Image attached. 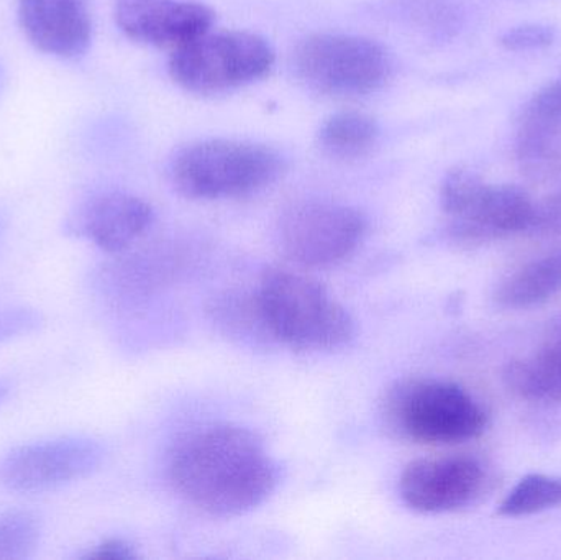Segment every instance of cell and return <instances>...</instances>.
Listing matches in <instances>:
<instances>
[{
  "label": "cell",
  "mask_w": 561,
  "mask_h": 560,
  "mask_svg": "<svg viewBox=\"0 0 561 560\" xmlns=\"http://www.w3.org/2000/svg\"><path fill=\"white\" fill-rule=\"evenodd\" d=\"M3 233V217L2 214H0V237H2Z\"/></svg>",
  "instance_id": "83f0119b"
},
{
  "label": "cell",
  "mask_w": 561,
  "mask_h": 560,
  "mask_svg": "<svg viewBox=\"0 0 561 560\" xmlns=\"http://www.w3.org/2000/svg\"><path fill=\"white\" fill-rule=\"evenodd\" d=\"M389 431L409 443L455 446L486 431L488 413L463 387L438 378H409L385 401Z\"/></svg>",
  "instance_id": "277c9868"
},
{
  "label": "cell",
  "mask_w": 561,
  "mask_h": 560,
  "mask_svg": "<svg viewBox=\"0 0 561 560\" xmlns=\"http://www.w3.org/2000/svg\"><path fill=\"white\" fill-rule=\"evenodd\" d=\"M168 477L187 505L216 518H236L270 499L279 473L265 444L252 431L209 424L174 444Z\"/></svg>",
  "instance_id": "6da1fadb"
},
{
  "label": "cell",
  "mask_w": 561,
  "mask_h": 560,
  "mask_svg": "<svg viewBox=\"0 0 561 560\" xmlns=\"http://www.w3.org/2000/svg\"><path fill=\"white\" fill-rule=\"evenodd\" d=\"M266 332L273 342L319 354L345 347L355 324L322 283L299 270L273 266L263 272L255 292Z\"/></svg>",
  "instance_id": "7a4b0ae2"
},
{
  "label": "cell",
  "mask_w": 561,
  "mask_h": 560,
  "mask_svg": "<svg viewBox=\"0 0 561 560\" xmlns=\"http://www.w3.org/2000/svg\"><path fill=\"white\" fill-rule=\"evenodd\" d=\"M507 387L523 400L553 403L561 400V338L529 357L511 362L504 372Z\"/></svg>",
  "instance_id": "9a60e30c"
},
{
  "label": "cell",
  "mask_w": 561,
  "mask_h": 560,
  "mask_svg": "<svg viewBox=\"0 0 561 560\" xmlns=\"http://www.w3.org/2000/svg\"><path fill=\"white\" fill-rule=\"evenodd\" d=\"M45 318L38 309L10 308L0 311V344L32 334L42 328Z\"/></svg>",
  "instance_id": "603a6c76"
},
{
  "label": "cell",
  "mask_w": 561,
  "mask_h": 560,
  "mask_svg": "<svg viewBox=\"0 0 561 560\" xmlns=\"http://www.w3.org/2000/svg\"><path fill=\"white\" fill-rule=\"evenodd\" d=\"M153 220L154 210L147 201L124 191H107L89 197L69 213L65 232L115 255L134 249Z\"/></svg>",
  "instance_id": "7c38bea8"
},
{
  "label": "cell",
  "mask_w": 561,
  "mask_h": 560,
  "mask_svg": "<svg viewBox=\"0 0 561 560\" xmlns=\"http://www.w3.org/2000/svg\"><path fill=\"white\" fill-rule=\"evenodd\" d=\"M275 49L263 36L240 30L209 32L171 53L168 71L194 94H220L270 75Z\"/></svg>",
  "instance_id": "8992f818"
},
{
  "label": "cell",
  "mask_w": 561,
  "mask_h": 560,
  "mask_svg": "<svg viewBox=\"0 0 561 560\" xmlns=\"http://www.w3.org/2000/svg\"><path fill=\"white\" fill-rule=\"evenodd\" d=\"M488 485L484 464L470 454L422 457L399 480L402 502L417 513L440 515L477 502Z\"/></svg>",
  "instance_id": "30bf717a"
},
{
  "label": "cell",
  "mask_w": 561,
  "mask_h": 560,
  "mask_svg": "<svg viewBox=\"0 0 561 560\" xmlns=\"http://www.w3.org/2000/svg\"><path fill=\"white\" fill-rule=\"evenodd\" d=\"M561 506V477L533 473L524 477L503 500L500 515L507 518L537 515Z\"/></svg>",
  "instance_id": "d6986e66"
},
{
  "label": "cell",
  "mask_w": 561,
  "mask_h": 560,
  "mask_svg": "<svg viewBox=\"0 0 561 560\" xmlns=\"http://www.w3.org/2000/svg\"><path fill=\"white\" fill-rule=\"evenodd\" d=\"M556 331H559L561 332V316L559 319H557L556 321Z\"/></svg>",
  "instance_id": "4316f807"
},
{
  "label": "cell",
  "mask_w": 561,
  "mask_h": 560,
  "mask_svg": "<svg viewBox=\"0 0 561 560\" xmlns=\"http://www.w3.org/2000/svg\"><path fill=\"white\" fill-rule=\"evenodd\" d=\"M297 76L320 94L358 98L378 91L391 78L392 61L375 39L345 33H316L294 52Z\"/></svg>",
  "instance_id": "52a82bcc"
},
{
  "label": "cell",
  "mask_w": 561,
  "mask_h": 560,
  "mask_svg": "<svg viewBox=\"0 0 561 560\" xmlns=\"http://www.w3.org/2000/svg\"><path fill=\"white\" fill-rule=\"evenodd\" d=\"M114 19L131 42L174 52L213 30L216 13L196 0H115Z\"/></svg>",
  "instance_id": "8fae6325"
},
{
  "label": "cell",
  "mask_w": 561,
  "mask_h": 560,
  "mask_svg": "<svg viewBox=\"0 0 561 560\" xmlns=\"http://www.w3.org/2000/svg\"><path fill=\"white\" fill-rule=\"evenodd\" d=\"M556 42V30L542 23H524L513 26L501 36L500 43L510 52H533L542 49Z\"/></svg>",
  "instance_id": "44dd1931"
},
{
  "label": "cell",
  "mask_w": 561,
  "mask_h": 560,
  "mask_svg": "<svg viewBox=\"0 0 561 560\" xmlns=\"http://www.w3.org/2000/svg\"><path fill=\"white\" fill-rule=\"evenodd\" d=\"M104 459L98 441L62 436L23 444L0 459V485L10 492L43 493L91 476Z\"/></svg>",
  "instance_id": "9c48e42d"
},
{
  "label": "cell",
  "mask_w": 561,
  "mask_h": 560,
  "mask_svg": "<svg viewBox=\"0 0 561 560\" xmlns=\"http://www.w3.org/2000/svg\"><path fill=\"white\" fill-rule=\"evenodd\" d=\"M519 124L516 157L524 176L537 183L561 176V121Z\"/></svg>",
  "instance_id": "2e32d148"
},
{
  "label": "cell",
  "mask_w": 561,
  "mask_h": 560,
  "mask_svg": "<svg viewBox=\"0 0 561 560\" xmlns=\"http://www.w3.org/2000/svg\"><path fill=\"white\" fill-rule=\"evenodd\" d=\"M16 19L36 52L66 61L84 56L94 35L85 0H16Z\"/></svg>",
  "instance_id": "4fadbf2b"
},
{
  "label": "cell",
  "mask_w": 561,
  "mask_h": 560,
  "mask_svg": "<svg viewBox=\"0 0 561 560\" xmlns=\"http://www.w3.org/2000/svg\"><path fill=\"white\" fill-rule=\"evenodd\" d=\"M209 312L214 322L233 338L273 342L266 332L255 293H224L214 299Z\"/></svg>",
  "instance_id": "ac0fdd59"
},
{
  "label": "cell",
  "mask_w": 561,
  "mask_h": 560,
  "mask_svg": "<svg viewBox=\"0 0 561 560\" xmlns=\"http://www.w3.org/2000/svg\"><path fill=\"white\" fill-rule=\"evenodd\" d=\"M10 391H12V385L5 378H0V404L9 398Z\"/></svg>",
  "instance_id": "484cf974"
},
{
  "label": "cell",
  "mask_w": 561,
  "mask_h": 560,
  "mask_svg": "<svg viewBox=\"0 0 561 560\" xmlns=\"http://www.w3.org/2000/svg\"><path fill=\"white\" fill-rule=\"evenodd\" d=\"M542 233H561V187L537 204L534 229Z\"/></svg>",
  "instance_id": "cb8c5ba5"
},
{
  "label": "cell",
  "mask_w": 561,
  "mask_h": 560,
  "mask_svg": "<svg viewBox=\"0 0 561 560\" xmlns=\"http://www.w3.org/2000/svg\"><path fill=\"white\" fill-rule=\"evenodd\" d=\"M561 292V249L536 256L511 273L494 299L504 309H530Z\"/></svg>",
  "instance_id": "5bb4252c"
},
{
  "label": "cell",
  "mask_w": 561,
  "mask_h": 560,
  "mask_svg": "<svg viewBox=\"0 0 561 560\" xmlns=\"http://www.w3.org/2000/svg\"><path fill=\"white\" fill-rule=\"evenodd\" d=\"M368 220L355 207L333 201L293 204L280 216L284 255L302 268H330L345 262L365 239Z\"/></svg>",
  "instance_id": "ba28073f"
},
{
  "label": "cell",
  "mask_w": 561,
  "mask_h": 560,
  "mask_svg": "<svg viewBox=\"0 0 561 560\" xmlns=\"http://www.w3.org/2000/svg\"><path fill=\"white\" fill-rule=\"evenodd\" d=\"M42 539V522L26 510L0 512V560L32 558Z\"/></svg>",
  "instance_id": "ffe728a7"
},
{
  "label": "cell",
  "mask_w": 561,
  "mask_h": 560,
  "mask_svg": "<svg viewBox=\"0 0 561 560\" xmlns=\"http://www.w3.org/2000/svg\"><path fill=\"white\" fill-rule=\"evenodd\" d=\"M286 160L273 147L236 138H206L181 148L171 161V181L193 201L242 199L273 186Z\"/></svg>",
  "instance_id": "3957f363"
},
{
  "label": "cell",
  "mask_w": 561,
  "mask_h": 560,
  "mask_svg": "<svg viewBox=\"0 0 561 560\" xmlns=\"http://www.w3.org/2000/svg\"><path fill=\"white\" fill-rule=\"evenodd\" d=\"M323 153L336 160H358L366 157L378 144L379 125L363 112L345 111L330 115L319 134Z\"/></svg>",
  "instance_id": "e0dca14e"
},
{
  "label": "cell",
  "mask_w": 561,
  "mask_h": 560,
  "mask_svg": "<svg viewBox=\"0 0 561 560\" xmlns=\"http://www.w3.org/2000/svg\"><path fill=\"white\" fill-rule=\"evenodd\" d=\"M440 206L448 236L460 245H480L527 232L536 222L537 204L526 191L486 183L461 168L442 181Z\"/></svg>",
  "instance_id": "5b68a950"
},
{
  "label": "cell",
  "mask_w": 561,
  "mask_h": 560,
  "mask_svg": "<svg viewBox=\"0 0 561 560\" xmlns=\"http://www.w3.org/2000/svg\"><path fill=\"white\" fill-rule=\"evenodd\" d=\"M561 121V76L543 85L523 108L519 122Z\"/></svg>",
  "instance_id": "7402d4cb"
},
{
  "label": "cell",
  "mask_w": 561,
  "mask_h": 560,
  "mask_svg": "<svg viewBox=\"0 0 561 560\" xmlns=\"http://www.w3.org/2000/svg\"><path fill=\"white\" fill-rule=\"evenodd\" d=\"M137 556L128 542L122 541V539H107V541L95 546L94 551L89 552L88 558L128 560L135 559Z\"/></svg>",
  "instance_id": "d4e9b609"
}]
</instances>
